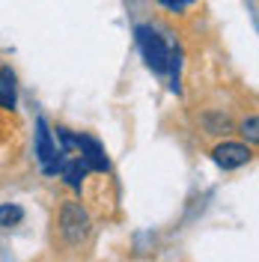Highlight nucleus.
I'll use <instances>...</instances> for the list:
<instances>
[{
	"mask_svg": "<svg viewBox=\"0 0 259 262\" xmlns=\"http://www.w3.org/2000/svg\"><path fill=\"white\" fill-rule=\"evenodd\" d=\"M137 45H140L143 60H146V66H149L152 72L164 75V72L173 69V54H170V48H167V42H164L152 27H137Z\"/></svg>",
	"mask_w": 259,
	"mask_h": 262,
	"instance_id": "f257e3e1",
	"label": "nucleus"
},
{
	"mask_svg": "<svg viewBox=\"0 0 259 262\" xmlns=\"http://www.w3.org/2000/svg\"><path fill=\"white\" fill-rule=\"evenodd\" d=\"M60 232H63V238L69 245H81V242L90 238V214L83 212L81 203H75V200L63 203V209H60Z\"/></svg>",
	"mask_w": 259,
	"mask_h": 262,
	"instance_id": "f03ea898",
	"label": "nucleus"
},
{
	"mask_svg": "<svg viewBox=\"0 0 259 262\" xmlns=\"http://www.w3.org/2000/svg\"><path fill=\"white\" fill-rule=\"evenodd\" d=\"M60 140H63V149H69V146H78V149H81V158L87 161V167H90V170H96V173H104V170H107V155H104V149H101V143H98V140L87 137V134H81V137H72L69 131H60Z\"/></svg>",
	"mask_w": 259,
	"mask_h": 262,
	"instance_id": "7ed1b4c3",
	"label": "nucleus"
},
{
	"mask_svg": "<svg viewBox=\"0 0 259 262\" xmlns=\"http://www.w3.org/2000/svg\"><path fill=\"white\" fill-rule=\"evenodd\" d=\"M36 158H39V164H42L45 173H57L60 149L51 143V131H48V122H45V119L36 122Z\"/></svg>",
	"mask_w": 259,
	"mask_h": 262,
	"instance_id": "20e7f679",
	"label": "nucleus"
},
{
	"mask_svg": "<svg viewBox=\"0 0 259 262\" xmlns=\"http://www.w3.org/2000/svg\"><path fill=\"white\" fill-rule=\"evenodd\" d=\"M211 155H214V161L221 164L224 170H235V167H242V164H247L250 158H253L250 146H244V143H232V140L218 143Z\"/></svg>",
	"mask_w": 259,
	"mask_h": 262,
	"instance_id": "39448f33",
	"label": "nucleus"
},
{
	"mask_svg": "<svg viewBox=\"0 0 259 262\" xmlns=\"http://www.w3.org/2000/svg\"><path fill=\"white\" fill-rule=\"evenodd\" d=\"M57 170H60V176L66 179V185H72V188H81L83 179H87V161L83 158H60V164H57Z\"/></svg>",
	"mask_w": 259,
	"mask_h": 262,
	"instance_id": "423d86ee",
	"label": "nucleus"
},
{
	"mask_svg": "<svg viewBox=\"0 0 259 262\" xmlns=\"http://www.w3.org/2000/svg\"><path fill=\"white\" fill-rule=\"evenodd\" d=\"M0 107H15V72L0 66Z\"/></svg>",
	"mask_w": 259,
	"mask_h": 262,
	"instance_id": "0eeeda50",
	"label": "nucleus"
},
{
	"mask_svg": "<svg viewBox=\"0 0 259 262\" xmlns=\"http://www.w3.org/2000/svg\"><path fill=\"white\" fill-rule=\"evenodd\" d=\"M24 217V209L21 206H0V227H15Z\"/></svg>",
	"mask_w": 259,
	"mask_h": 262,
	"instance_id": "6e6552de",
	"label": "nucleus"
},
{
	"mask_svg": "<svg viewBox=\"0 0 259 262\" xmlns=\"http://www.w3.org/2000/svg\"><path fill=\"white\" fill-rule=\"evenodd\" d=\"M259 122H256V116H247V119H244V125H242V131H244V137H247V140H250V143H256L259 140Z\"/></svg>",
	"mask_w": 259,
	"mask_h": 262,
	"instance_id": "1a4fd4ad",
	"label": "nucleus"
},
{
	"mask_svg": "<svg viewBox=\"0 0 259 262\" xmlns=\"http://www.w3.org/2000/svg\"><path fill=\"white\" fill-rule=\"evenodd\" d=\"M158 3H164V6H167V9H182V6H188V3H194V0H158Z\"/></svg>",
	"mask_w": 259,
	"mask_h": 262,
	"instance_id": "9d476101",
	"label": "nucleus"
}]
</instances>
